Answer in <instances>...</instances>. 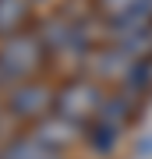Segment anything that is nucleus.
Segmentation results:
<instances>
[{
    "instance_id": "1",
    "label": "nucleus",
    "mask_w": 152,
    "mask_h": 159,
    "mask_svg": "<svg viewBox=\"0 0 152 159\" xmlns=\"http://www.w3.org/2000/svg\"><path fill=\"white\" fill-rule=\"evenodd\" d=\"M35 32L46 46V57L50 64H67V67H85V60L96 53V46L106 39V29H103V18L96 11H53L35 21Z\"/></svg>"
},
{
    "instance_id": "2",
    "label": "nucleus",
    "mask_w": 152,
    "mask_h": 159,
    "mask_svg": "<svg viewBox=\"0 0 152 159\" xmlns=\"http://www.w3.org/2000/svg\"><path fill=\"white\" fill-rule=\"evenodd\" d=\"M46 64H50V57H46V46L35 32V25L0 39V92L11 85H21L28 78H39Z\"/></svg>"
},
{
    "instance_id": "3",
    "label": "nucleus",
    "mask_w": 152,
    "mask_h": 159,
    "mask_svg": "<svg viewBox=\"0 0 152 159\" xmlns=\"http://www.w3.org/2000/svg\"><path fill=\"white\" fill-rule=\"evenodd\" d=\"M106 85H99L92 74H67V78L57 85V99H53V110L60 117H67L74 120V124H81V127H89L92 124V117L99 113V106H103V99H106Z\"/></svg>"
},
{
    "instance_id": "4",
    "label": "nucleus",
    "mask_w": 152,
    "mask_h": 159,
    "mask_svg": "<svg viewBox=\"0 0 152 159\" xmlns=\"http://www.w3.org/2000/svg\"><path fill=\"white\" fill-rule=\"evenodd\" d=\"M53 99H57V85L43 78H28L21 85H11L0 92L4 113L11 117V124H21V127H32L35 120H43L53 110Z\"/></svg>"
},
{
    "instance_id": "5",
    "label": "nucleus",
    "mask_w": 152,
    "mask_h": 159,
    "mask_svg": "<svg viewBox=\"0 0 152 159\" xmlns=\"http://www.w3.org/2000/svg\"><path fill=\"white\" fill-rule=\"evenodd\" d=\"M32 131L43 138L46 145H53L57 152H64V156H67L74 145H81V138H85V127L74 124V120H67V117H60L57 110H50L43 120H35Z\"/></svg>"
},
{
    "instance_id": "6",
    "label": "nucleus",
    "mask_w": 152,
    "mask_h": 159,
    "mask_svg": "<svg viewBox=\"0 0 152 159\" xmlns=\"http://www.w3.org/2000/svg\"><path fill=\"white\" fill-rule=\"evenodd\" d=\"M64 152H57L53 145H46L32 127L11 131L7 138H0V159H60Z\"/></svg>"
},
{
    "instance_id": "7",
    "label": "nucleus",
    "mask_w": 152,
    "mask_h": 159,
    "mask_svg": "<svg viewBox=\"0 0 152 159\" xmlns=\"http://www.w3.org/2000/svg\"><path fill=\"white\" fill-rule=\"evenodd\" d=\"M35 25V4L32 0H0V39L18 35Z\"/></svg>"
},
{
    "instance_id": "8",
    "label": "nucleus",
    "mask_w": 152,
    "mask_h": 159,
    "mask_svg": "<svg viewBox=\"0 0 152 159\" xmlns=\"http://www.w3.org/2000/svg\"><path fill=\"white\" fill-rule=\"evenodd\" d=\"M60 159H67V156H60Z\"/></svg>"
}]
</instances>
